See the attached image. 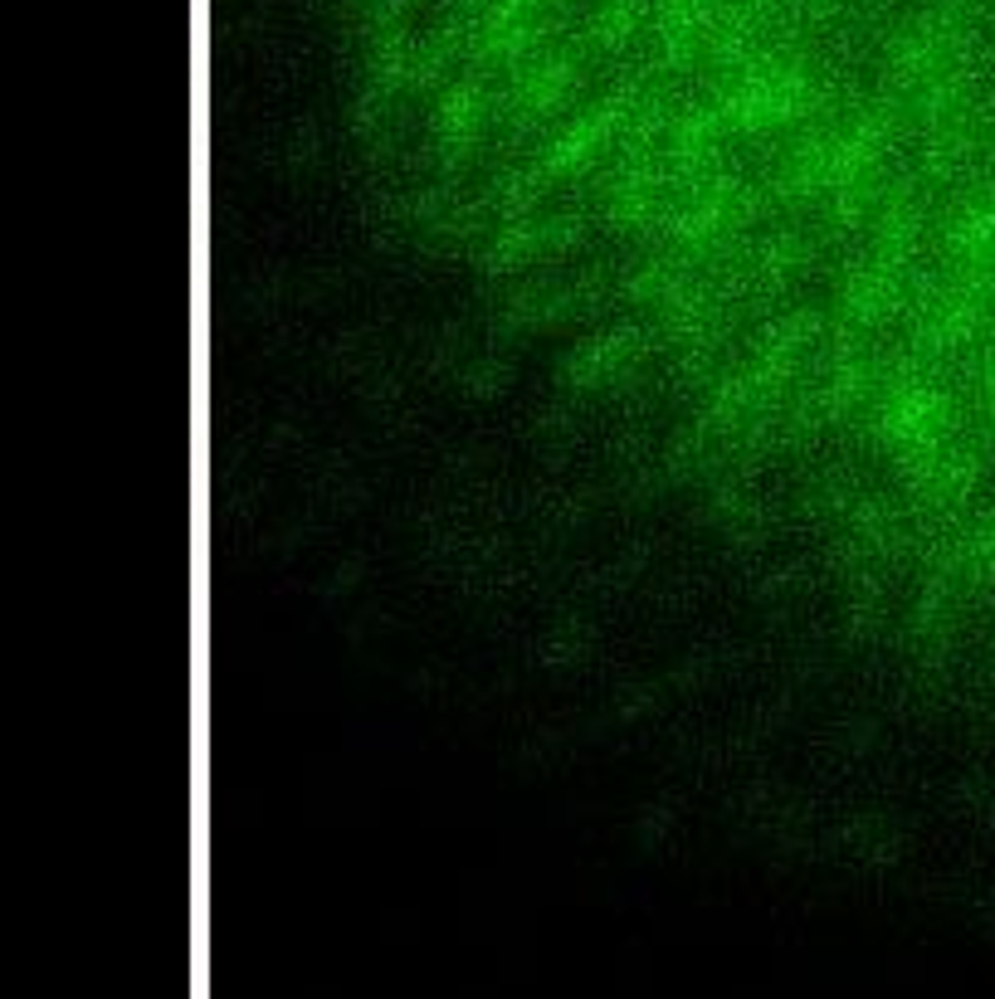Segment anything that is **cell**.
<instances>
[{
	"label": "cell",
	"instance_id": "1",
	"mask_svg": "<svg viewBox=\"0 0 995 999\" xmlns=\"http://www.w3.org/2000/svg\"><path fill=\"white\" fill-rule=\"evenodd\" d=\"M352 24L502 254L669 307L801 258L995 0H352Z\"/></svg>",
	"mask_w": 995,
	"mask_h": 999
}]
</instances>
